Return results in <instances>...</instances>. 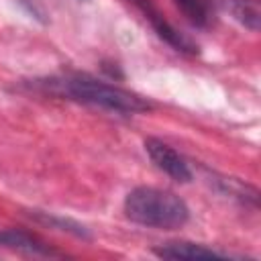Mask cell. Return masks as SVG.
Listing matches in <instances>:
<instances>
[{
  "instance_id": "cell-1",
  "label": "cell",
  "mask_w": 261,
  "mask_h": 261,
  "mask_svg": "<svg viewBox=\"0 0 261 261\" xmlns=\"http://www.w3.org/2000/svg\"><path fill=\"white\" fill-rule=\"evenodd\" d=\"M124 214L141 226L161 230L181 228L190 220V208L177 194L153 186L130 190L124 198Z\"/></svg>"
},
{
  "instance_id": "cell-2",
  "label": "cell",
  "mask_w": 261,
  "mask_h": 261,
  "mask_svg": "<svg viewBox=\"0 0 261 261\" xmlns=\"http://www.w3.org/2000/svg\"><path fill=\"white\" fill-rule=\"evenodd\" d=\"M63 96L90 104L96 108H104L110 112H120V114H137V112H147L153 108V104L124 88H118L114 84H106L102 80H96L92 75H67L61 80L51 82Z\"/></svg>"
},
{
  "instance_id": "cell-3",
  "label": "cell",
  "mask_w": 261,
  "mask_h": 261,
  "mask_svg": "<svg viewBox=\"0 0 261 261\" xmlns=\"http://www.w3.org/2000/svg\"><path fill=\"white\" fill-rule=\"evenodd\" d=\"M141 12H143V16L151 22V27H153V31L165 41V43H169L175 51H181V53H188V55H194L196 51H198V47L188 39V37H184L167 18H165V14L157 8V4L153 2V0H130Z\"/></svg>"
},
{
  "instance_id": "cell-4",
  "label": "cell",
  "mask_w": 261,
  "mask_h": 261,
  "mask_svg": "<svg viewBox=\"0 0 261 261\" xmlns=\"http://www.w3.org/2000/svg\"><path fill=\"white\" fill-rule=\"evenodd\" d=\"M145 151L151 157V161L155 163L157 169H161L163 173H167L171 179L175 181H190L192 179V169L188 165V161L167 143H163L161 139L149 137L145 141Z\"/></svg>"
},
{
  "instance_id": "cell-5",
  "label": "cell",
  "mask_w": 261,
  "mask_h": 261,
  "mask_svg": "<svg viewBox=\"0 0 261 261\" xmlns=\"http://www.w3.org/2000/svg\"><path fill=\"white\" fill-rule=\"evenodd\" d=\"M157 257L163 259H179V261H212V259H228L230 255L214 251L206 245L200 243H188V241H177V243H167L155 249Z\"/></svg>"
},
{
  "instance_id": "cell-6",
  "label": "cell",
  "mask_w": 261,
  "mask_h": 261,
  "mask_svg": "<svg viewBox=\"0 0 261 261\" xmlns=\"http://www.w3.org/2000/svg\"><path fill=\"white\" fill-rule=\"evenodd\" d=\"M0 247H8V249L22 251V253H29V255H45V257L59 255L49 245H45L41 239L29 234L24 230H18V228L0 230Z\"/></svg>"
},
{
  "instance_id": "cell-7",
  "label": "cell",
  "mask_w": 261,
  "mask_h": 261,
  "mask_svg": "<svg viewBox=\"0 0 261 261\" xmlns=\"http://www.w3.org/2000/svg\"><path fill=\"white\" fill-rule=\"evenodd\" d=\"M224 8L230 12V16L241 22L249 31H259L261 22V6L259 0H222Z\"/></svg>"
},
{
  "instance_id": "cell-8",
  "label": "cell",
  "mask_w": 261,
  "mask_h": 261,
  "mask_svg": "<svg viewBox=\"0 0 261 261\" xmlns=\"http://www.w3.org/2000/svg\"><path fill=\"white\" fill-rule=\"evenodd\" d=\"M179 12L194 24V27H208L212 20V4L208 0H173Z\"/></svg>"
},
{
  "instance_id": "cell-9",
  "label": "cell",
  "mask_w": 261,
  "mask_h": 261,
  "mask_svg": "<svg viewBox=\"0 0 261 261\" xmlns=\"http://www.w3.org/2000/svg\"><path fill=\"white\" fill-rule=\"evenodd\" d=\"M35 216L41 222H45L49 226H55L59 230H67V232H71V234H75L80 239H90L92 237L90 230L84 224H80V222H75L71 218H63V216H55V214H47V212H35Z\"/></svg>"
}]
</instances>
